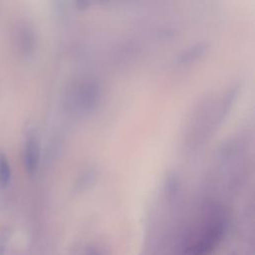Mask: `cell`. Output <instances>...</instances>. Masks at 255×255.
I'll return each instance as SVG.
<instances>
[{"label": "cell", "mask_w": 255, "mask_h": 255, "mask_svg": "<svg viewBox=\"0 0 255 255\" xmlns=\"http://www.w3.org/2000/svg\"><path fill=\"white\" fill-rule=\"evenodd\" d=\"M225 229L222 214L210 210L190 229L184 245L185 255H208L220 242Z\"/></svg>", "instance_id": "1"}, {"label": "cell", "mask_w": 255, "mask_h": 255, "mask_svg": "<svg viewBox=\"0 0 255 255\" xmlns=\"http://www.w3.org/2000/svg\"><path fill=\"white\" fill-rule=\"evenodd\" d=\"M92 0H76V6L78 9L85 10L91 5Z\"/></svg>", "instance_id": "6"}, {"label": "cell", "mask_w": 255, "mask_h": 255, "mask_svg": "<svg viewBox=\"0 0 255 255\" xmlns=\"http://www.w3.org/2000/svg\"><path fill=\"white\" fill-rule=\"evenodd\" d=\"M11 166L8 157L4 152H0V186L6 187L11 181Z\"/></svg>", "instance_id": "5"}, {"label": "cell", "mask_w": 255, "mask_h": 255, "mask_svg": "<svg viewBox=\"0 0 255 255\" xmlns=\"http://www.w3.org/2000/svg\"><path fill=\"white\" fill-rule=\"evenodd\" d=\"M100 99V88L96 82L89 81L83 83L76 90L74 104L81 111L87 112L95 108Z\"/></svg>", "instance_id": "2"}, {"label": "cell", "mask_w": 255, "mask_h": 255, "mask_svg": "<svg viewBox=\"0 0 255 255\" xmlns=\"http://www.w3.org/2000/svg\"><path fill=\"white\" fill-rule=\"evenodd\" d=\"M40 158V150L38 142L34 138H29L24 149V162L28 172H35L38 168Z\"/></svg>", "instance_id": "3"}, {"label": "cell", "mask_w": 255, "mask_h": 255, "mask_svg": "<svg viewBox=\"0 0 255 255\" xmlns=\"http://www.w3.org/2000/svg\"><path fill=\"white\" fill-rule=\"evenodd\" d=\"M207 50V45L205 43H198L195 44L185 51H183L178 57H177V64L181 66H186L195 63L198 61L203 55L206 53Z\"/></svg>", "instance_id": "4"}]
</instances>
